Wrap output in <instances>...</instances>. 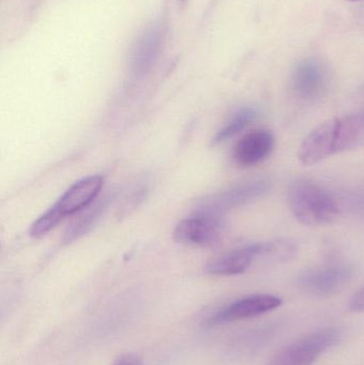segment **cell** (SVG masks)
<instances>
[{
  "instance_id": "obj_1",
  "label": "cell",
  "mask_w": 364,
  "mask_h": 365,
  "mask_svg": "<svg viewBox=\"0 0 364 365\" xmlns=\"http://www.w3.org/2000/svg\"><path fill=\"white\" fill-rule=\"evenodd\" d=\"M288 204L295 218L309 227L328 225L339 215L333 195L313 182H293L288 191Z\"/></svg>"
},
{
  "instance_id": "obj_2",
  "label": "cell",
  "mask_w": 364,
  "mask_h": 365,
  "mask_svg": "<svg viewBox=\"0 0 364 365\" xmlns=\"http://www.w3.org/2000/svg\"><path fill=\"white\" fill-rule=\"evenodd\" d=\"M343 332L337 327H327L306 334L277 351L266 365H311L323 354L341 342Z\"/></svg>"
},
{
  "instance_id": "obj_3",
  "label": "cell",
  "mask_w": 364,
  "mask_h": 365,
  "mask_svg": "<svg viewBox=\"0 0 364 365\" xmlns=\"http://www.w3.org/2000/svg\"><path fill=\"white\" fill-rule=\"evenodd\" d=\"M354 277V269L344 264L311 268L301 272L298 287L316 297H328L343 291Z\"/></svg>"
},
{
  "instance_id": "obj_4",
  "label": "cell",
  "mask_w": 364,
  "mask_h": 365,
  "mask_svg": "<svg viewBox=\"0 0 364 365\" xmlns=\"http://www.w3.org/2000/svg\"><path fill=\"white\" fill-rule=\"evenodd\" d=\"M224 232L222 215L197 212L194 216L181 221L175 227L173 237L180 244L209 247L222 240Z\"/></svg>"
},
{
  "instance_id": "obj_5",
  "label": "cell",
  "mask_w": 364,
  "mask_h": 365,
  "mask_svg": "<svg viewBox=\"0 0 364 365\" xmlns=\"http://www.w3.org/2000/svg\"><path fill=\"white\" fill-rule=\"evenodd\" d=\"M269 188L271 184L264 179L241 182L202 200L197 212L222 215L227 210L241 207L264 197L269 192Z\"/></svg>"
},
{
  "instance_id": "obj_6",
  "label": "cell",
  "mask_w": 364,
  "mask_h": 365,
  "mask_svg": "<svg viewBox=\"0 0 364 365\" xmlns=\"http://www.w3.org/2000/svg\"><path fill=\"white\" fill-rule=\"evenodd\" d=\"M281 304V298L269 295V294H254V295L246 296L220 309L218 312L207 319V325L214 327V326L254 319L276 310Z\"/></svg>"
},
{
  "instance_id": "obj_7",
  "label": "cell",
  "mask_w": 364,
  "mask_h": 365,
  "mask_svg": "<svg viewBox=\"0 0 364 365\" xmlns=\"http://www.w3.org/2000/svg\"><path fill=\"white\" fill-rule=\"evenodd\" d=\"M165 36L164 25L156 23L139 36L130 53V73L132 78H142L149 73L162 51Z\"/></svg>"
},
{
  "instance_id": "obj_8",
  "label": "cell",
  "mask_w": 364,
  "mask_h": 365,
  "mask_svg": "<svg viewBox=\"0 0 364 365\" xmlns=\"http://www.w3.org/2000/svg\"><path fill=\"white\" fill-rule=\"evenodd\" d=\"M104 179L100 175H91L74 182L51 206V210L63 220L71 215L89 207L102 190Z\"/></svg>"
},
{
  "instance_id": "obj_9",
  "label": "cell",
  "mask_w": 364,
  "mask_h": 365,
  "mask_svg": "<svg viewBox=\"0 0 364 365\" xmlns=\"http://www.w3.org/2000/svg\"><path fill=\"white\" fill-rule=\"evenodd\" d=\"M336 126L337 118L320 124L303 139L298 151L301 164L312 166L335 154Z\"/></svg>"
},
{
  "instance_id": "obj_10",
  "label": "cell",
  "mask_w": 364,
  "mask_h": 365,
  "mask_svg": "<svg viewBox=\"0 0 364 365\" xmlns=\"http://www.w3.org/2000/svg\"><path fill=\"white\" fill-rule=\"evenodd\" d=\"M264 242L247 245L229 251L205 265L207 274L213 276H235L245 272L256 259H262Z\"/></svg>"
},
{
  "instance_id": "obj_11",
  "label": "cell",
  "mask_w": 364,
  "mask_h": 365,
  "mask_svg": "<svg viewBox=\"0 0 364 365\" xmlns=\"http://www.w3.org/2000/svg\"><path fill=\"white\" fill-rule=\"evenodd\" d=\"M326 83V68L316 59H306L297 63L291 78L293 92L303 100H312L320 96Z\"/></svg>"
},
{
  "instance_id": "obj_12",
  "label": "cell",
  "mask_w": 364,
  "mask_h": 365,
  "mask_svg": "<svg viewBox=\"0 0 364 365\" xmlns=\"http://www.w3.org/2000/svg\"><path fill=\"white\" fill-rule=\"evenodd\" d=\"M275 147V136L269 130H254L246 134L233 151L235 163L241 167H252L266 160Z\"/></svg>"
},
{
  "instance_id": "obj_13",
  "label": "cell",
  "mask_w": 364,
  "mask_h": 365,
  "mask_svg": "<svg viewBox=\"0 0 364 365\" xmlns=\"http://www.w3.org/2000/svg\"><path fill=\"white\" fill-rule=\"evenodd\" d=\"M364 147V109L337 118L335 154Z\"/></svg>"
},
{
  "instance_id": "obj_14",
  "label": "cell",
  "mask_w": 364,
  "mask_h": 365,
  "mask_svg": "<svg viewBox=\"0 0 364 365\" xmlns=\"http://www.w3.org/2000/svg\"><path fill=\"white\" fill-rule=\"evenodd\" d=\"M110 197H105L96 202L95 205L90 206L85 214L81 215L64 234V244H71L91 231L92 227L100 220L106 208L108 207Z\"/></svg>"
},
{
  "instance_id": "obj_15",
  "label": "cell",
  "mask_w": 364,
  "mask_h": 365,
  "mask_svg": "<svg viewBox=\"0 0 364 365\" xmlns=\"http://www.w3.org/2000/svg\"><path fill=\"white\" fill-rule=\"evenodd\" d=\"M256 115H258V111L254 107H243V108L239 109L236 113H233L226 125L218 130L217 134L212 140V145H220V143H226L229 139L236 136L256 119Z\"/></svg>"
},
{
  "instance_id": "obj_16",
  "label": "cell",
  "mask_w": 364,
  "mask_h": 365,
  "mask_svg": "<svg viewBox=\"0 0 364 365\" xmlns=\"http://www.w3.org/2000/svg\"><path fill=\"white\" fill-rule=\"evenodd\" d=\"M348 308L353 312H363L364 311V287L354 294L350 298Z\"/></svg>"
},
{
  "instance_id": "obj_17",
  "label": "cell",
  "mask_w": 364,
  "mask_h": 365,
  "mask_svg": "<svg viewBox=\"0 0 364 365\" xmlns=\"http://www.w3.org/2000/svg\"><path fill=\"white\" fill-rule=\"evenodd\" d=\"M113 365H143L140 358L137 357L132 354H125V355L120 356Z\"/></svg>"
},
{
  "instance_id": "obj_18",
  "label": "cell",
  "mask_w": 364,
  "mask_h": 365,
  "mask_svg": "<svg viewBox=\"0 0 364 365\" xmlns=\"http://www.w3.org/2000/svg\"><path fill=\"white\" fill-rule=\"evenodd\" d=\"M348 1H361V0H348Z\"/></svg>"
},
{
  "instance_id": "obj_19",
  "label": "cell",
  "mask_w": 364,
  "mask_h": 365,
  "mask_svg": "<svg viewBox=\"0 0 364 365\" xmlns=\"http://www.w3.org/2000/svg\"><path fill=\"white\" fill-rule=\"evenodd\" d=\"M180 1H181V2H185V1H187V0H180Z\"/></svg>"
}]
</instances>
